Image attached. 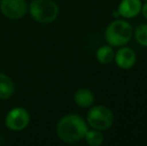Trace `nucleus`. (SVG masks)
Segmentation results:
<instances>
[{
  "instance_id": "obj_1",
  "label": "nucleus",
  "mask_w": 147,
  "mask_h": 146,
  "mask_svg": "<svg viewBox=\"0 0 147 146\" xmlns=\"http://www.w3.org/2000/svg\"><path fill=\"white\" fill-rule=\"evenodd\" d=\"M87 130V122L77 114L63 116L56 126L57 135L65 143H75L80 141L84 138Z\"/></svg>"
},
{
  "instance_id": "obj_2",
  "label": "nucleus",
  "mask_w": 147,
  "mask_h": 146,
  "mask_svg": "<svg viewBox=\"0 0 147 146\" xmlns=\"http://www.w3.org/2000/svg\"><path fill=\"white\" fill-rule=\"evenodd\" d=\"M104 36L108 45L112 47H121L131 40L133 28L126 20L116 19L106 27Z\"/></svg>"
},
{
  "instance_id": "obj_3",
  "label": "nucleus",
  "mask_w": 147,
  "mask_h": 146,
  "mask_svg": "<svg viewBox=\"0 0 147 146\" xmlns=\"http://www.w3.org/2000/svg\"><path fill=\"white\" fill-rule=\"evenodd\" d=\"M30 14L40 23H51L57 18L59 8L52 0H33L29 6Z\"/></svg>"
},
{
  "instance_id": "obj_4",
  "label": "nucleus",
  "mask_w": 147,
  "mask_h": 146,
  "mask_svg": "<svg viewBox=\"0 0 147 146\" xmlns=\"http://www.w3.org/2000/svg\"><path fill=\"white\" fill-rule=\"evenodd\" d=\"M86 122L93 129L107 130L113 125L114 115L112 111L104 105L92 106L87 113Z\"/></svg>"
},
{
  "instance_id": "obj_5",
  "label": "nucleus",
  "mask_w": 147,
  "mask_h": 146,
  "mask_svg": "<svg viewBox=\"0 0 147 146\" xmlns=\"http://www.w3.org/2000/svg\"><path fill=\"white\" fill-rule=\"evenodd\" d=\"M30 121V116L27 110L22 107H16L7 113L5 118V124L10 130H23Z\"/></svg>"
},
{
  "instance_id": "obj_6",
  "label": "nucleus",
  "mask_w": 147,
  "mask_h": 146,
  "mask_svg": "<svg viewBox=\"0 0 147 146\" xmlns=\"http://www.w3.org/2000/svg\"><path fill=\"white\" fill-rule=\"evenodd\" d=\"M0 11L9 19H20L27 12L25 0H1Z\"/></svg>"
},
{
  "instance_id": "obj_7",
  "label": "nucleus",
  "mask_w": 147,
  "mask_h": 146,
  "mask_svg": "<svg viewBox=\"0 0 147 146\" xmlns=\"http://www.w3.org/2000/svg\"><path fill=\"white\" fill-rule=\"evenodd\" d=\"M114 61L116 65L121 69H130L136 63V53L130 47L121 46L115 52Z\"/></svg>"
},
{
  "instance_id": "obj_8",
  "label": "nucleus",
  "mask_w": 147,
  "mask_h": 146,
  "mask_svg": "<svg viewBox=\"0 0 147 146\" xmlns=\"http://www.w3.org/2000/svg\"><path fill=\"white\" fill-rule=\"evenodd\" d=\"M142 0H121L118 5L117 11L119 16L125 19L134 18L141 12Z\"/></svg>"
},
{
  "instance_id": "obj_9",
  "label": "nucleus",
  "mask_w": 147,
  "mask_h": 146,
  "mask_svg": "<svg viewBox=\"0 0 147 146\" xmlns=\"http://www.w3.org/2000/svg\"><path fill=\"white\" fill-rule=\"evenodd\" d=\"M74 101L82 108H90L94 103V94L87 88H80L74 94Z\"/></svg>"
},
{
  "instance_id": "obj_10",
  "label": "nucleus",
  "mask_w": 147,
  "mask_h": 146,
  "mask_svg": "<svg viewBox=\"0 0 147 146\" xmlns=\"http://www.w3.org/2000/svg\"><path fill=\"white\" fill-rule=\"evenodd\" d=\"M15 86L12 79L4 73H0V99H8L14 93Z\"/></svg>"
},
{
  "instance_id": "obj_11",
  "label": "nucleus",
  "mask_w": 147,
  "mask_h": 146,
  "mask_svg": "<svg viewBox=\"0 0 147 146\" xmlns=\"http://www.w3.org/2000/svg\"><path fill=\"white\" fill-rule=\"evenodd\" d=\"M114 50L110 45H103L96 51V58L101 64H109L114 60Z\"/></svg>"
},
{
  "instance_id": "obj_12",
  "label": "nucleus",
  "mask_w": 147,
  "mask_h": 146,
  "mask_svg": "<svg viewBox=\"0 0 147 146\" xmlns=\"http://www.w3.org/2000/svg\"><path fill=\"white\" fill-rule=\"evenodd\" d=\"M85 138L87 144L91 146H99L103 143L104 140V137L103 134L101 133L100 130H97V129H92V130H88L85 133Z\"/></svg>"
},
{
  "instance_id": "obj_13",
  "label": "nucleus",
  "mask_w": 147,
  "mask_h": 146,
  "mask_svg": "<svg viewBox=\"0 0 147 146\" xmlns=\"http://www.w3.org/2000/svg\"><path fill=\"white\" fill-rule=\"evenodd\" d=\"M136 42L143 47H147V24H140L134 31Z\"/></svg>"
},
{
  "instance_id": "obj_14",
  "label": "nucleus",
  "mask_w": 147,
  "mask_h": 146,
  "mask_svg": "<svg viewBox=\"0 0 147 146\" xmlns=\"http://www.w3.org/2000/svg\"><path fill=\"white\" fill-rule=\"evenodd\" d=\"M140 13L142 14L145 19H147V1H145V3L142 4V7H141V12Z\"/></svg>"
},
{
  "instance_id": "obj_15",
  "label": "nucleus",
  "mask_w": 147,
  "mask_h": 146,
  "mask_svg": "<svg viewBox=\"0 0 147 146\" xmlns=\"http://www.w3.org/2000/svg\"><path fill=\"white\" fill-rule=\"evenodd\" d=\"M113 16H114L115 18L120 17V16H119V13H118V11H117V10H115V11L113 12Z\"/></svg>"
},
{
  "instance_id": "obj_16",
  "label": "nucleus",
  "mask_w": 147,
  "mask_h": 146,
  "mask_svg": "<svg viewBox=\"0 0 147 146\" xmlns=\"http://www.w3.org/2000/svg\"><path fill=\"white\" fill-rule=\"evenodd\" d=\"M142 1H147V0H142Z\"/></svg>"
}]
</instances>
